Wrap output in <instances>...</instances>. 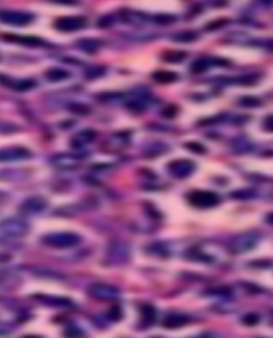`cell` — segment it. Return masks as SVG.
I'll return each mask as SVG.
<instances>
[{
  "label": "cell",
  "instance_id": "6da1fadb",
  "mask_svg": "<svg viewBox=\"0 0 273 338\" xmlns=\"http://www.w3.org/2000/svg\"><path fill=\"white\" fill-rule=\"evenodd\" d=\"M44 243H46L49 246L57 249H67L75 246L80 242V237L74 233H51L48 235L44 236L43 238Z\"/></svg>",
  "mask_w": 273,
  "mask_h": 338
},
{
  "label": "cell",
  "instance_id": "7a4b0ae2",
  "mask_svg": "<svg viewBox=\"0 0 273 338\" xmlns=\"http://www.w3.org/2000/svg\"><path fill=\"white\" fill-rule=\"evenodd\" d=\"M188 202L198 208H211L219 205L221 200L218 194L212 191L194 190L188 196Z\"/></svg>",
  "mask_w": 273,
  "mask_h": 338
},
{
  "label": "cell",
  "instance_id": "3957f363",
  "mask_svg": "<svg viewBox=\"0 0 273 338\" xmlns=\"http://www.w3.org/2000/svg\"><path fill=\"white\" fill-rule=\"evenodd\" d=\"M28 231V223L21 219H10L1 224V234L3 237L19 238L25 236Z\"/></svg>",
  "mask_w": 273,
  "mask_h": 338
},
{
  "label": "cell",
  "instance_id": "277c9868",
  "mask_svg": "<svg viewBox=\"0 0 273 338\" xmlns=\"http://www.w3.org/2000/svg\"><path fill=\"white\" fill-rule=\"evenodd\" d=\"M88 292L92 298L99 299V300L102 301L113 300V299H116L120 296V290L118 288H115L114 286L103 283L92 284L88 288Z\"/></svg>",
  "mask_w": 273,
  "mask_h": 338
},
{
  "label": "cell",
  "instance_id": "5b68a950",
  "mask_svg": "<svg viewBox=\"0 0 273 338\" xmlns=\"http://www.w3.org/2000/svg\"><path fill=\"white\" fill-rule=\"evenodd\" d=\"M0 19L3 24L11 26H25L28 25L34 19V15L28 12L23 11H2L0 14Z\"/></svg>",
  "mask_w": 273,
  "mask_h": 338
},
{
  "label": "cell",
  "instance_id": "8992f818",
  "mask_svg": "<svg viewBox=\"0 0 273 338\" xmlns=\"http://www.w3.org/2000/svg\"><path fill=\"white\" fill-rule=\"evenodd\" d=\"M87 25V18L83 16H63L55 22V28L63 32H73L82 29Z\"/></svg>",
  "mask_w": 273,
  "mask_h": 338
},
{
  "label": "cell",
  "instance_id": "52a82bcc",
  "mask_svg": "<svg viewBox=\"0 0 273 338\" xmlns=\"http://www.w3.org/2000/svg\"><path fill=\"white\" fill-rule=\"evenodd\" d=\"M258 241V236L255 233L241 234L235 239H233L231 243V249L235 253L246 252L254 248Z\"/></svg>",
  "mask_w": 273,
  "mask_h": 338
},
{
  "label": "cell",
  "instance_id": "ba28073f",
  "mask_svg": "<svg viewBox=\"0 0 273 338\" xmlns=\"http://www.w3.org/2000/svg\"><path fill=\"white\" fill-rule=\"evenodd\" d=\"M168 168H169V171L171 172L173 176L183 179L189 176V175H191V173L194 171V168L196 167H194V164L190 160L180 159V160L172 161Z\"/></svg>",
  "mask_w": 273,
  "mask_h": 338
},
{
  "label": "cell",
  "instance_id": "9c48e42d",
  "mask_svg": "<svg viewBox=\"0 0 273 338\" xmlns=\"http://www.w3.org/2000/svg\"><path fill=\"white\" fill-rule=\"evenodd\" d=\"M47 206V202L43 198L34 197L28 199L22 205L21 209L25 213H37L44 210Z\"/></svg>",
  "mask_w": 273,
  "mask_h": 338
},
{
  "label": "cell",
  "instance_id": "30bf717a",
  "mask_svg": "<svg viewBox=\"0 0 273 338\" xmlns=\"http://www.w3.org/2000/svg\"><path fill=\"white\" fill-rule=\"evenodd\" d=\"M1 36L4 41L15 42L23 45H29V46H37V45L42 44V40H40V38L36 36H22L10 34H3Z\"/></svg>",
  "mask_w": 273,
  "mask_h": 338
},
{
  "label": "cell",
  "instance_id": "8fae6325",
  "mask_svg": "<svg viewBox=\"0 0 273 338\" xmlns=\"http://www.w3.org/2000/svg\"><path fill=\"white\" fill-rule=\"evenodd\" d=\"M30 156V153L26 148L23 147H11L3 149L1 152V160H17L24 159Z\"/></svg>",
  "mask_w": 273,
  "mask_h": 338
},
{
  "label": "cell",
  "instance_id": "7c38bea8",
  "mask_svg": "<svg viewBox=\"0 0 273 338\" xmlns=\"http://www.w3.org/2000/svg\"><path fill=\"white\" fill-rule=\"evenodd\" d=\"M152 78L158 83L169 84L176 81L178 79V75L172 70H156L152 75Z\"/></svg>",
  "mask_w": 273,
  "mask_h": 338
},
{
  "label": "cell",
  "instance_id": "4fadbf2b",
  "mask_svg": "<svg viewBox=\"0 0 273 338\" xmlns=\"http://www.w3.org/2000/svg\"><path fill=\"white\" fill-rule=\"evenodd\" d=\"M187 57V53L183 50H168L166 53L162 54L161 58L162 60L168 63H180L183 62Z\"/></svg>",
  "mask_w": 273,
  "mask_h": 338
},
{
  "label": "cell",
  "instance_id": "5bb4252c",
  "mask_svg": "<svg viewBox=\"0 0 273 338\" xmlns=\"http://www.w3.org/2000/svg\"><path fill=\"white\" fill-rule=\"evenodd\" d=\"M35 81L32 79H22V80H11L8 78V84L6 86L12 88L15 91H19V92H25V91H29L32 88L35 87Z\"/></svg>",
  "mask_w": 273,
  "mask_h": 338
},
{
  "label": "cell",
  "instance_id": "9a60e30c",
  "mask_svg": "<svg viewBox=\"0 0 273 338\" xmlns=\"http://www.w3.org/2000/svg\"><path fill=\"white\" fill-rule=\"evenodd\" d=\"M199 38V34L193 30H185L177 32L176 34L172 36V40L178 43H191L197 41Z\"/></svg>",
  "mask_w": 273,
  "mask_h": 338
},
{
  "label": "cell",
  "instance_id": "2e32d148",
  "mask_svg": "<svg viewBox=\"0 0 273 338\" xmlns=\"http://www.w3.org/2000/svg\"><path fill=\"white\" fill-rule=\"evenodd\" d=\"M70 74L68 70L62 69V68H49L45 71V77H46L49 81H54V82L67 79V78H68Z\"/></svg>",
  "mask_w": 273,
  "mask_h": 338
},
{
  "label": "cell",
  "instance_id": "e0dca14e",
  "mask_svg": "<svg viewBox=\"0 0 273 338\" xmlns=\"http://www.w3.org/2000/svg\"><path fill=\"white\" fill-rule=\"evenodd\" d=\"M187 322H188V319L185 316L171 315L166 318L164 321V326L168 329H175L178 327H183Z\"/></svg>",
  "mask_w": 273,
  "mask_h": 338
},
{
  "label": "cell",
  "instance_id": "ac0fdd59",
  "mask_svg": "<svg viewBox=\"0 0 273 338\" xmlns=\"http://www.w3.org/2000/svg\"><path fill=\"white\" fill-rule=\"evenodd\" d=\"M77 45L81 50L87 51V53H96L101 47V42L93 40V38H84L78 42Z\"/></svg>",
  "mask_w": 273,
  "mask_h": 338
},
{
  "label": "cell",
  "instance_id": "d6986e66",
  "mask_svg": "<svg viewBox=\"0 0 273 338\" xmlns=\"http://www.w3.org/2000/svg\"><path fill=\"white\" fill-rule=\"evenodd\" d=\"M239 105L245 108H256L262 105V101L255 96H243L239 100Z\"/></svg>",
  "mask_w": 273,
  "mask_h": 338
},
{
  "label": "cell",
  "instance_id": "ffe728a7",
  "mask_svg": "<svg viewBox=\"0 0 273 338\" xmlns=\"http://www.w3.org/2000/svg\"><path fill=\"white\" fill-rule=\"evenodd\" d=\"M229 23H230V19L229 18H225V17L214 19V21L209 22L205 26L204 30H206V31H216V30H219L221 28H223L224 26H226Z\"/></svg>",
  "mask_w": 273,
  "mask_h": 338
},
{
  "label": "cell",
  "instance_id": "44dd1931",
  "mask_svg": "<svg viewBox=\"0 0 273 338\" xmlns=\"http://www.w3.org/2000/svg\"><path fill=\"white\" fill-rule=\"evenodd\" d=\"M141 317L142 320L146 324H152L155 321V309L153 306L145 305L141 309Z\"/></svg>",
  "mask_w": 273,
  "mask_h": 338
},
{
  "label": "cell",
  "instance_id": "7402d4cb",
  "mask_svg": "<svg viewBox=\"0 0 273 338\" xmlns=\"http://www.w3.org/2000/svg\"><path fill=\"white\" fill-rule=\"evenodd\" d=\"M210 67V63L208 62L206 59H200L194 61L191 64V71L194 74H201V73H204Z\"/></svg>",
  "mask_w": 273,
  "mask_h": 338
},
{
  "label": "cell",
  "instance_id": "603a6c76",
  "mask_svg": "<svg viewBox=\"0 0 273 338\" xmlns=\"http://www.w3.org/2000/svg\"><path fill=\"white\" fill-rule=\"evenodd\" d=\"M177 17L173 14H157L154 16V22L158 25H171L176 22Z\"/></svg>",
  "mask_w": 273,
  "mask_h": 338
},
{
  "label": "cell",
  "instance_id": "cb8c5ba5",
  "mask_svg": "<svg viewBox=\"0 0 273 338\" xmlns=\"http://www.w3.org/2000/svg\"><path fill=\"white\" fill-rule=\"evenodd\" d=\"M68 110L70 112L79 115H86L91 112V108L88 105H84V103H71L68 106Z\"/></svg>",
  "mask_w": 273,
  "mask_h": 338
},
{
  "label": "cell",
  "instance_id": "d4e9b609",
  "mask_svg": "<svg viewBox=\"0 0 273 338\" xmlns=\"http://www.w3.org/2000/svg\"><path fill=\"white\" fill-rule=\"evenodd\" d=\"M95 136V133H93L92 131H84L82 133L79 134V135L76 136V145H80L82 143L86 142H90L91 140H93V138Z\"/></svg>",
  "mask_w": 273,
  "mask_h": 338
},
{
  "label": "cell",
  "instance_id": "484cf974",
  "mask_svg": "<svg viewBox=\"0 0 273 338\" xmlns=\"http://www.w3.org/2000/svg\"><path fill=\"white\" fill-rule=\"evenodd\" d=\"M232 196L235 199H239V200H248V199L254 198L255 192L254 190H251V189H242V190H238L236 192H234Z\"/></svg>",
  "mask_w": 273,
  "mask_h": 338
},
{
  "label": "cell",
  "instance_id": "4316f807",
  "mask_svg": "<svg viewBox=\"0 0 273 338\" xmlns=\"http://www.w3.org/2000/svg\"><path fill=\"white\" fill-rule=\"evenodd\" d=\"M186 147L189 149V151L196 153V154H199V155H202V154L206 153L205 146H203L199 142H188V143H186Z\"/></svg>",
  "mask_w": 273,
  "mask_h": 338
},
{
  "label": "cell",
  "instance_id": "83f0119b",
  "mask_svg": "<svg viewBox=\"0 0 273 338\" xmlns=\"http://www.w3.org/2000/svg\"><path fill=\"white\" fill-rule=\"evenodd\" d=\"M177 112H178V108L174 105H170V106H168L164 110H162L161 114L167 119H173L174 116H176Z\"/></svg>",
  "mask_w": 273,
  "mask_h": 338
},
{
  "label": "cell",
  "instance_id": "f1b7e54d",
  "mask_svg": "<svg viewBox=\"0 0 273 338\" xmlns=\"http://www.w3.org/2000/svg\"><path fill=\"white\" fill-rule=\"evenodd\" d=\"M259 321V318L257 315H254V314H250V315H246L243 317V319H242V322L244 324H246V326H249V327H252V326H256V324L258 323Z\"/></svg>",
  "mask_w": 273,
  "mask_h": 338
},
{
  "label": "cell",
  "instance_id": "f546056e",
  "mask_svg": "<svg viewBox=\"0 0 273 338\" xmlns=\"http://www.w3.org/2000/svg\"><path fill=\"white\" fill-rule=\"evenodd\" d=\"M102 74H103L102 68H92L87 70V73L84 74V76L88 78H96V77H100Z\"/></svg>",
  "mask_w": 273,
  "mask_h": 338
},
{
  "label": "cell",
  "instance_id": "4dcf8cb0",
  "mask_svg": "<svg viewBox=\"0 0 273 338\" xmlns=\"http://www.w3.org/2000/svg\"><path fill=\"white\" fill-rule=\"evenodd\" d=\"M108 316H109L110 319L113 320V321H118V320H120V319H121V317H122V313H121L120 307H118V306L112 307L111 309L109 310Z\"/></svg>",
  "mask_w": 273,
  "mask_h": 338
},
{
  "label": "cell",
  "instance_id": "1f68e13d",
  "mask_svg": "<svg viewBox=\"0 0 273 338\" xmlns=\"http://www.w3.org/2000/svg\"><path fill=\"white\" fill-rule=\"evenodd\" d=\"M113 24V17L111 15H105L101 17V19L99 21V26L102 28H107L110 27Z\"/></svg>",
  "mask_w": 273,
  "mask_h": 338
},
{
  "label": "cell",
  "instance_id": "d6a6232c",
  "mask_svg": "<svg viewBox=\"0 0 273 338\" xmlns=\"http://www.w3.org/2000/svg\"><path fill=\"white\" fill-rule=\"evenodd\" d=\"M264 129L266 132L273 133V115L268 116L264 122Z\"/></svg>",
  "mask_w": 273,
  "mask_h": 338
},
{
  "label": "cell",
  "instance_id": "836d02e7",
  "mask_svg": "<svg viewBox=\"0 0 273 338\" xmlns=\"http://www.w3.org/2000/svg\"><path fill=\"white\" fill-rule=\"evenodd\" d=\"M265 47L268 51H270V53H273V38H270V40L266 42Z\"/></svg>",
  "mask_w": 273,
  "mask_h": 338
},
{
  "label": "cell",
  "instance_id": "e575fe53",
  "mask_svg": "<svg viewBox=\"0 0 273 338\" xmlns=\"http://www.w3.org/2000/svg\"><path fill=\"white\" fill-rule=\"evenodd\" d=\"M56 2L59 3H67V4H73L76 2V0H55Z\"/></svg>",
  "mask_w": 273,
  "mask_h": 338
},
{
  "label": "cell",
  "instance_id": "d590c367",
  "mask_svg": "<svg viewBox=\"0 0 273 338\" xmlns=\"http://www.w3.org/2000/svg\"><path fill=\"white\" fill-rule=\"evenodd\" d=\"M266 221H267L270 225H273V212H270L267 214V217H266Z\"/></svg>",
  "mask_w": 273,
  "mask_h": 338
}]
</instances>
